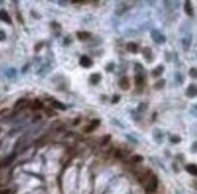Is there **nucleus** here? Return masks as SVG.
Wrapping results in <instances>:
<instances>
[{
    "mask_svg": "<svg viewBox=\"0 0 197 194\" xmlns=\"http://www.w3.org/2000/svg\"><path fill=\"white\" fill-rule=\"evenodd\" d=\"M157 186H159V179L155 175H152L150 178H149V181L145 183V191L148 194H152L156 192L157 189Z\"/></svg>",
    "mask_w": 197,
    "mask_h": 194,
    "instance_id": "nucleus-1",
    "label": "nucleus"
},
{
    "mask_svg": "<svg viewBox=\"0 0 197 194\" xmlns=\"http://www.w3.org/2000/svg\"><path fill=\"white\" fill-rule=\"evenodd\" d=\"M80 64L82 66V67H86V68H87V67H91V66H92V61L88 58L87 56H82V57L80 58Z\"/></svg>",
    "mask_w": 197,
    "mask_h": 194,
    "instance_id": "nucleus-2",
    "label": "nucleus"
},
{
    "mask_svg": "<svg viewBox=\"0 0 197 194\" xmlns=\"http://www.w3.org/2000/svg\"><path fill=\"white\" fill-rule=\"evenodd\" d=\"M0 19L4 21L6 23H11V18L9 16V13L6 12L5 10H0Z\"/></svg>",
    "mask_w": 197,
    "mask_h": 194,
    "instance_id": "nucleus-3",
    "label": "nucleus"
},
{
    "mask_svg": "<svg viewBox=\"0 0 197 194\" xmlns=\"http://www.w3.org/2000/svg\"><path fill=\"white\" fill-rule=\"evenodd\" d=\"M186 171L189 172L190 175H194V176H197V165L195 164H190L186 166Z\"/></svg>",
    "mask_w": 197,
    "mask_h": 194,
    "instance_id": "nucleus-4",
    "label": "nucleus"
},
{
    "mask_svg": "<svg viewBox=\"0 0 197 194\" xmlns=\"http://www.w3.org/2000/svg\"><path fill=\"white\" fill-rule=\"evenodd\" d=\"M186 95L189 97H195L197 95V87L195 85H190L187 87V91H186Z\"/></svg>",
    "mask_w": 197,
    "mask_h": 194,
    "instance_id": "nucleus-5",
    "label": "nucleus"
},
{
    "mask_svg": "<svg viewBox=\"0 0 197 194\" xmlns=\"http://www.w3.org/2000/svg\"><path fill=\"white\" fill-rule=\"evenodd\" d=\"M98 125H99V120H93V121L90 124V125H88V126L85 129V132H91V131H93Z\"/></svg>",
    "mask_w": 197,
    "mask_h": 194,
    "instance_id": "nucleus-6",
    "label": "nucleus"
},
{
    "mask_svg": "<svg viewBox=\"0 0 197 194\" xmlns=\"http://www.w3.org/2000/svg\"><path fill=\"white\" fill-rule=\"evenodd\" d=\"M152 37L155 38L154 40L156 41V43H163V41H165V38L162 37L159 32H156V30H155V32H152Z\"/></svg>",
    "mask_w": 197,
    "mask_h": 194,
    "instance_id": "nucleus-7",
    "label": "nucleus"
},
{
    "mask_svg": "<svg viewBox=\"0 0 197 194\" xmlns=\"http://www.w3.org/2000/svg\"><path fill=\"white\" fill-rule=\"evenodd\" d=\"M119 84H120V86H121L122 89H124V90H127L128 87H130V81H128V79H127L126 77H125V78H122V79L120 80Z\"/></svg>",
    "mask_w": 197,
    "mask_h": 194,
    "instance_id": "nucleus-8",
    "label": "nucleus"
},
{
    "mask_svg": "<svg viewBox=\"0 0 197 194\" xmlns=\"http://www.w3.org/2000/svg\"><path fill=\"white\" fill-rule=\"evenodd\" d=\"M90 37H91V34L87 33V32H79L78 33V38L80 40H87V39H90Z\"/></svg>",
    "mask_w": 197,
    "mask_h": 194,
    "instance_id": "nucleus-9",
    "label": "nucleus"
},
{
    "mask_svg": "<svg viewBox=\"0 0 197 194\" xmlns=\"http://www.w3.org/2000/svg\"><path fill=\"white\" fill-rule=\"evenodd\" d=\"M185 12L187 13L189 16H192V15H194V11H192V8H191V4H190V1H186V3H185Z\"/></svg>",
    "mask_w": 197,
    "mask_h": 194,
    "instance_id": "nucleus-10",
    "label": "nucleus"
},
{
    "mask_svg": "<svg viewBox=\"0 0 197 194\" xmlns=\"http://www.w3.org/2000/svg\"><path fill=\"white\" fill-rule=\"evenodd\" d=\"M127 48H128V51H131V52H137L138 51V46L135 45L134 43L127 44Z\"/></svg>",
    "mask_w": 197,
    "mask_h": 194,
    "instance_id": "nucleus-11",
    "label": "nucleus"
},
{
    "mask_svg": "<svg viewBox=\"0 0 197 194\" xmlns=\"http://www.w3.org/2000/svg\"><path fill=\"white\" fill-rule=\"evenodd\" d=\"M143 84H144V79H143V77L141 75H137V77H135V85L141 86Z\"/></svg>",
    "mask_w": 197,
    "mask_h": 194,
    "instance_id": "nucleus-12",
    "label": "nucleus"
},
{
    "mask_svg": "<svg viewBox=\"0 0 197 194\" xmlns=\"http://www.w3.org/2000/svg\"><path fill=\"white\" fill-rule=\"evenodd\" d=\"M162 72H163V67H157V68H156L155 69V71L152 72V75H154V77H159V75L162 73Z\"/></svg>",
    "mask_w": 197,
    "mask_h": 194,
    "instance_id": "nucleus-13",
    "label": "nucleus"
},
{
    "mask_svg": "<svg viewBox=\"0 0 197 194\" xmlns=\"http://www.w3.org/2000/svg\"><path fill=\"white\" fill-rule=\"evenodd\" d=\"M100 79V75L99 74H93L91 75V82H93V84H97V82L99 81Z\"/></svg>",
    "mask_w": 197,
    "mask_h": 194,
    "instance_id": "nucleus-14",
    "label": "nucleus"
},
{
    "mask_svg": "<svg viewBox=\"0 0 197 194\" xmlns=\"http://www.w3.org/2000/svg\"><path fill=\"white\" fill-rule=\"evenodd\" d=\"M25 105H27V100L22 98V100H19V101L16 103V107H17V108H22V107L25 106Z\"/></svg>",
    "mask_w": 197,
    "mask_h": 194,
    "instance_id": "nucleus-15",
    "label": "nucleus"
},
{
    "mask_svg": "<svg viewBox=\"0 0 197 194\" xmlns=\"http://www.w3.org/2000/svg\"><path fill=\"white\" fill-rule=\"evenodd\" d=\"M43 107V103L41 102H40V101H35V102H34L33 103V109H40V108H41Z\"/></svg>",
    "mask_w": 197,
    "mask_h": 194,
    "instance_id": "nucleus-16",
    "label": "nucleus"
},
{
    "mask_svg": "<svg viewBox=\"0 0 197 194\" xmlns=\"http://www.w3.org/2000/svg\"><path fill=\"white\" fill-rule=\"evenodd\" d=\"M141 160H143V158H141V157H139V155H134V157L131 159V161H132V163H134V164H135V163H140Z\"/></svg>",
    "mask_w": 197,
    "mask_h": 194,
    "instance_id": "nucleus-17",
    "label": "nucleus"
},
{
    "mask_svg": "<svg viewBox=\"0 0 197 194\" xmlns=\"http://www.w3.org/2000/svg\"><path fill=\"white\" fill-rule=\"evenodd\" d=\"M53 106H56V108H59V109H64V108H65L64 105H62V103H59V102H57V101L53 102Z\"/></svg>",
    "mask_w": 197,
    "mask_h": 194,
    "instance_id": "nucleus-18",
    "label": "nucleus"
},
{
    "mask_svg": "<svg viewBox=\"0 0 197 194\" xmlns=\"http://www.w3.org/2000/svg\"><path fill=\"white\" fill-rule=\"evenodd\" d=\"M163 85H165V80H162V81H159L157 84H156V87H157V89H160V87H162Z\"/></svg>",
    "mask_w": 197,
    "mask_h": 194,
    "instance_id": "nucleus-19",
    "label": "nucleus"
},
{
    "mask_svg": "<svg viewBox=\"0 0 197 194\" xmlns=\"http://www.w3.org/2000/svg\"><path fill=\"white\" fill-rule=\"evenodd\" d=\"M6 38V35H5V33L3 32V30H0V40H4Z\"/></svg>",
    "mask_w": 197,
    "mask_h": 194,
    "instance_id": "nucleus-20",
    "label": "nucleus"
},
{
    "mask_svg": "<svg viewBox=\"0 0 197 194\" xmlns=\"http://www.w3.org/2000/svg\"><path fill=\"white\" fill-rule=\"evenodd\" d=\"M171 141H172V142H179L180 138H179V137H171Z\"/></svg>",
    "mask_w": 197,
    "mask_h": 194,
    "instance_id": "nucleus-21",
    "label": "nucleus"
},
{
    "mask_svg": "<svg viewBox=\"0 0 197 194\" xmlns=\"http://www.w3.org/2000/svg\"><path fill=\"white\" fill-rule=\"evenodd\" d=\"M190 74L194 75V77H197V72L195 71V69H191V71H190Z\"/></svg>",
    "mask_w": 197,
    "mask_h": 194,
    "instance_id": "nucleus-22",
    "label": "nucleus"
},
{
    "mask_svg": "<svg viewBox=\"0 0 197 194\" xmlns=\"http://www.w3.org/2000/svg\"><path fill=\"white\" fill-rule=\"evenodd\" d=\"M194 146H195V147H192V150H197V143H195Z\"/></svg>",
    "mask_w": 197,
    "mask_h": 194,
    "instance_id": "nucleus-23",
    "label": "nucleus"
},
{
    "mask_svg": "<svg viewBox=\"0 0 197 194\" xmlns=\"http://www.w3.org/2000/svg\"><path fill=\"white\" fill-rule=\"evenodd\" d=\"M0 194H9V191H5V192H1Z\"/></svg>",
    "mask_w": 197,
    "mask_h": 194,
    "instance_id": "nucleus-24",
    "label": "nucleus"
}]
</instances>
